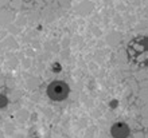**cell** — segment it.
I'll use <instances>...</instances> for the list:
<instances>
[{
	"label": "cell",
	"instance_id": "1",
	"mask_svg": "<svg viewBox=\"0 0 148 138\" xmlns=\"http://www.w3.org/2000/svg\"><path fill=\"white\" fill-rule=\"evenodd\" d=\"M128 59L136 66H148V38L137 36L127 46Z\"/></svg>",
	"mask_w": 148,
	"mask_h": 138
},
{
	"label": "cell",
	"instance_id": "2",
	"mask_svg": "<svg viewBox=\"0 0 148 138\" xmlns=\"http://www.w3.org/2000/svg\"><path fill=\"white\" fill-rule=\"evenodd\" d=\"M69 86L63 81H54L47 86V95L53 101H63L69 95Z\"/></svg>",
	"mask_w": 148,
	"mask_h": 138
},
{
	"label": "cell",
	"instance_id": "3",
	"mask_svg": "<svg viewBox=\"0 0 148 138\" xmlns=\"http://www.w3.org/2000/svg\"><path fill=\"white\" fill-rule=\"evenodd\" d=\"M119 133H113V135L116 138H124V137H127L128 135V133H129V130H128V127L125 126V125H119Z\"/></svg>",
	"mask_w": 148,
	"mask_h": 138
}]
</instances>
